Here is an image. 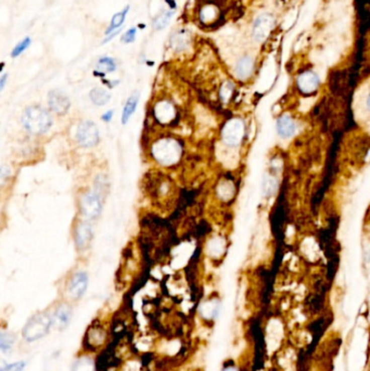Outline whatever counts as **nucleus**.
<instances>
[{"label": "nucleus", "instance_id": "nucleus-1", "mask_svg": "<svg viewBox=\"0 0 370 371\" xmlns=\"http://www.w3.org/2000/svg\"><path fill=\"white\" fill-rule=\"evenodd\" d=\"M151 155L160 165L172 167L183 157V145L172 137H163L152 144Z\"/></svg>", "mask_w": 370, "mask_h": 371}, {"label": "nucleus", "instance_id": "nucleus-2", "mask_svg": "<svg viewBox=\"0 0 370 371\" xmlns=\"http://www.w3.org/2000/svg\"><path fill=\"white\" fill-rule=\"evenodd\" d=\"M24 129L32 135H44L52 127V117L49 112L39 106L26 108L22 114Z\"/></svg>", "mask_w": 370, "mask_h": 371}, {"label": "nucleus", "instance_id": "nucleus-3", "mask_svg": "<svg viewBox=\"0 0 370 371\" xmlns=\"http://www.w3.org/2000/svg\"><path fill=\"white\" fill-rule=\"evenodd\" d=\"M53 324V319L48 315L39 314L31 318L23 329V337L26 341H36L44 338Z\"/></svg>", "mask_w": 370, "mask_h": 371}, {"label": "nucleus", "instance_id": "nucleus-4", "mask_svg": "<svg viewBox=\"0 0 370 371\" xmlns=\"http://www.w3.org/2000/svg\"><path fill=\"white\" fill-rule=\"evenodd\" d=\"M103 207L102 198L96 190L87 191L84 193L80 200L81 213L88 219L97 218L101 214Z\"/></svg>", "mask_w": 370, "mask_h": 371}, {"label": "nucleus", "instance_id": "nucleus-5", "mask_svg": "<svg viewBox=\"0 0 370 371\" xmlns=\"http://www.w3.org/2000/svg\"><path fill=\"white\" fill-rule=\"evenodd\" d=\"M100 139L99 128L93 121H83L76 129V140L83 148H93Z\"/></svg>", "mask_w": 370, "mask_h": 371}, {"label": "nucleus", "instance_id": "nucleus-6", "mask_svg": "<svg viewBox=\"0 0 370 371\" xmlns=\"http://www.w3.org/2000/svg\"><path fill=\"white\" fill-rule=\"evenodd\" d=\"M276 24L275 17L271 13H262L258 16L253 22L252 26V36L257 43H263L266 40L270 33L273 32Z\"/></svg>", "mask_w": 370, "mask_h": 371}, {"label": "nucleus", "instance_id": "nucleus-7", "mask_svg": "<svg viewBox=\"0 0 370 371\" xmlns=\"http://www.w3.org/2000/svg\"><path fill=\"white\" fill-rule=\"evenodd\" d=\"M244 136V124L240 118H232L228 121L221 130L223 141L228 146H237L240 144Z\"/></svg>", "mask_w": 370, "mask_h": 371}, {"label": "nucleus", "instance_id": "nucleus-8", "mask_svg": "<svg viewBox=\"0 0 370 371\" xmlns=\"http://www.w3.org/2000/svg\"><path fill=\"white\" fill-rule=\"evenodd\" d=\"M155 116L157 121L162 125H170L174 123L177 117V111L174 103L170 100H159L155 106Z\"/></svg>", "mask_w": 370, "mask_h": 371}, {"label": "nucleus", "instance_id": "nucleus-9", "mask_svg": "<svg viewBox=\"0 0 370 371\" xmlns=\"http://www.w3.org/2000/svg\"><path fill=\"white\" fill-rule=\"evenodd\" d=\"M48 107L53 113L64 115L71 107V101L65 94L59 92V90H52L48 95Z\"/></svg>", "mask_w": 370, "mask_h": 371}, {"label": "nucleus", "instance_id": "nucleus-10", "mask_svg": "<svg viewBox=\"0 0 370 371\" xmlns=\"http://www.w3.org/2000/svg\"><path fill=\"white\" fill-rule=\"evenodd\" d=\"M88 286V275L85 271H80L71 278L68 283V294L73 299H81Z\"/></svg>", "mask_w": 370, "mask_h": 371}, {"label": "nucleus", "instance_id": "nucleus-11", "mask_svg": "<svg viewBox=\"0 0 370 371\" xmlns=\"http://www.w3.org/2000/svg\"><path fill=\"white\" fill-rule=\"evenodd\" d=\"M297 84L299 89L301 90L302 93L311 95L313 93H315L318 89L320 82L318 75L315 72L306 71L301 75H299Z\"/></svg>", "mask_w": 370, "mask_h": 371}, {"label": "nucleus", "instance_id": "nucleus-12", "mask_svg": "<svg viewBox=\"0 0 370 371\" xmlns=\"http://www.w3.org/2000/svg\"><path fill=\"white\" fill-rule=\"evenodd\" d=\"M93 240V228L87 221H82L79 224L75 230V242L76 247L80 250L86 249L90 241Z\"/></svg>", "mask_w": 370, "mask_h": 371}, {"label": "nucleus", "instance_id": "nucleus-13", "mask_svg": "<svg viewBox=\"0 0 370 371\" xmlns=\"http://www.w3.org/2000/svg\"><path fill=\"white\" fill-rule=\"evenodd\" d=\"M254 69V60L250 55H243L236 63L235 73L240 80L249 79Z\"/></svg>", "mask_w": 370, "mask_h": 371}, {"label": "nucleus", "instance_id": "nucleus-14", "mask_svg": "<svg viewBox=\"0 0 370 371\" xmlns=\"http://www.w3.org/2000/svg\"><path fill=\"white\" fill-rule=\"evenodd\" d=\"M276 129H277L278 135L281 138L288 139L295 134L297 125L290 116L283 115L277 121Z\"/></svg>", "mask_w": 370, "mask_h": 371}, {"label": "nucleus", "instance_id": "nucleus-15", "mask_svg": "<svg viewBox=\"0 0 370 371\" xmlns=\"http://www.w3.org/2000/svg\"><path fill=\"white\" fill-rule=\"evenodd\" d=\"M217 18H218L217 7L211 4L202 7L199 12V19L201 21V23L203 24H211Z\"/></svg>", "mask_w": 370, "mask_h": 371}, {"label": "nucleus", "instance_id": "nucleus-16", "mask_svg": "<svg viewBox=\"0 0 370 371\" xmlns=\"http://www.w3.org/2000/svg\"><path fill=\"white\" fill-rule=\"evenodd\" d=\"M90 100L94 104L98 107L106 106V104L111 100V95L107 89L101 88V87H96L92 89V92L89 94Z\"/></svg>", "mask_w": 370, "mask_h": 371}, {"label": "nucleus", "instance_id": "nucleus-17", "mask_svg": "<svg viewBox=\"0 0 370 371\" xmlns=\"http://www.w3.org/2000/svg\"><path fill=\"white\" fill-rule=\"evenodd\" d=\"M138 102H139V95L138 94L132 95L128 98L126 103H125V106H124L123 114H122V118H121V122H122L123 125L127 124V122L129 121V118L131 117V115L135 113L136 108L138 106Z\"/></svg>", "mask_w": 370, "mask_h": 371}, {"label": "nucleus", "instance_id": "nucleus-18", "mask_svg": "<svg viewBox=\"0 0 370 371\" xmlns=\"http://www.w3.org/2000/svg\"><path fill=\"white\" fill-rule=\"evenodd\" d=\"M189 36H188V33L186 31H178L172 36V40H171V45L173 47V49H175L176 51H183L189 45Z\"/></svg>", "mask_w": 370, "mask_h": 371}, {"label": "nucleus", "instance_id": "nucleus-19", "mask_svg": "<svg viewBox=\"0 0 370 371\" xmlns=\"http://www.w3.org/2000/svg\"><path fill=\"white\" fill-rule=\"evenodd\" d=\"M71 315L72 313L69 307L66 305H62L54 314V317L52 318L53 323L58 324L60 327H65L69 323V320H71Z\"/></svg>", "mask_w": 370, "mask_h": 371}, {"label": "nucleus", "instance_id": "nucleus-20", "mask_svg": "<svg viewBox=\"0 0 370 371\" xmlns=\"http://www.w3.org/2000/svg\"><path fill=\"white\" fill-rule=\"evenodd\" d=\"M128 10H129V7H126V8H125L123 11L118 12V13H116V15L113 16L112 20H111V23L108 27V30L106 32V35H110V34H112L113 32L118 31V29H120V27L123 25L125 19H126Z\"/></svg>", "mask_w": 370, "mask_h": 371}, {"label": "nucleus", "instance_id": "nucleus-21", "mask_svg": "<svg viewBox=\"0 0 370 371\" xmlns=\"http://www.w3.org/2000/svg\"><path fill=\"white\" fill-rule=\"evenodd\" d=\"M96 68H97V71H99L102 74L112 73L116 69V62L113 58L103 57L97 62Z\"/></svg>", "mask_w": 370, "mask_h": 371}, {"label": "nucleus", "instance_id": "nucleus-22", "mask_svg": "<svg viewBox=\"0 0 370 371\" xmlns=\"http://www.w3.org/2000/svg\"><path fill=\"white\" fill-rule=\"evenodd\" d=\"M173 16H174L173 11H165L162 13V15H160L155 21H153V23H152L153 30L155 31L163 30L164 27L169 25Z\"/></svg>", "mask_w": 370, "mask_h": 371}, {"label": "nucleus", "instance_id": "nucleus-23", "mask_svg": "<svg viewBox=\"0 0 370 371\" xmlns=\"http://www.w3.org/2000/svg\"><path fill=\"white\" fill-rule=\"evenodd\" d=\"M262 189H263L264 195H266V197H271V195H274L277 192V189H278L277 179L271 176H266L263 179Z\"/></svg>", "mask_w": 370, "mask_h": 371}, {"label": "nucleus", "instance_id": "nucleus-24", "mask_svg": "<svg viewBox=\"0 0 370 371\" xmlns=\"http://www.w3.org/2000/svg\"><path fill=\"white\" fill-rule=\"evenodd\" d=\"M31 43H32V40L30 37H25L22 41H20V43L15 47V49H13L11 52L12 58H18L19 55L22 54L26 49L31 46Z\"/></svg>", "mask_w": 370, "mask_h": 371}, {"label": "nucleus", "instance_id": "nucleus-25", "mask_svg": "<svg viewBox=\"0 0 370 371\" xmlns=\"http://www.w3.org/2000/svg\"><path fill=\"white\" fill-rule=\"evenodd\" d=\"M234 92V84L230 82H226L223 84V86L220 87L219 90V97L223 101H228L229 98L232 97Z\"/></svg>", "mask_w": 370, "mask_h": 371}, {"label": "nucleus", "instance_id": "nucleus-26", "mask_svg": "<svg viewBox=\"0 0 370 371\" xmlns=\"http://www.w3.org/2000/svg\"><path fill=\"white\" fill-rule=\"evenodd\" d=\"M13 338L11 337L10 334L7 333H2V338H0V347H2V351L4 353L10 352L12 345H13Z\"/></svg>", "mask_w": 370, "mask_h": 371}, {"label": "nucleus", "instance_id": "nucleus-27", "mask_svg": "<svg viewBox=\"0 0 370 371\" xmlns=\"http://www.w3.org/2000/svg\"><path fill=\"white\" fill-rule=\"evenodd\" d=\"M25 367H26L25 361H17L11 363V365L3 366L0 371H23Z\"/></svg>", "mask_w": 370, "mask_h": 371}, {"label": "nucleus", "instance_id": "nucleus-28", "mask_svg": "<svg viewBox=\"0 0 370 371\" xmlns=\"http://www.w3.org/2000/svg\"><path fill=\"white\" fill-rule=\"evenodd\" d=\"M136 33H137L136 27H131V29H129L126 33L123 35L122 40L124 41L125 44L132 43V41H134L135 38H136Z\"/></svg>", "mask_w": 370, "mask_h": 371}, {"label": "nucleus", "instance_id": "nucleus-29", "mask_svg": "<svg viewBox=\"0 0 370 371\" xmlns=\"http://www.w3.org/2000/svg\"><path fill=\"white\" fill-rule=\"evenodd\" d=\"M112 116H113V111H108L107 113H104L101 116V118H102V121H104V122H110L111 120H112Z\"/></svg>", "mask_w": 370, "mask_h": 371}, {"label": "nucleus", "instance_id": "nucleus-30", "mask_svg": "<svg viewBox=\"0 0 370 371\" xmlns=\"http://www.w3.org/2000/svg\"><path fill=\"white\" fill-rule=\"evenodd\" d=\"M7 80H8V75H7V74H4L2 76V79H0V89H2V90H4V88L6 86Z\"/></svg>", "mask_w": 370, "mask_h": 371}, {"label": "nucleus", "instance_id": "nucleus-31", "mask_svg": "<svg viewBox=\"0 0 370 371\" xmlns=\"http://www.w3.org/2000/svg\"><path fill=\"white\" fill-rule=\"evenodd\" d=\"M366 107H367V109L370 111V94L367 96V99H366Z\"/></svg>", "mask_w": 370, "mask_h": 371}, {"label": "nucleus", "instance_id": "nucleus-32", "mask_svg": "<svg viewBox=\"0 0 370 371\" xmlns=\"http://www.w3.org/2000/svg\"><path fill=\"white\" fill-rule=\"evenodd\" d=\"M224 371H236V369L233 367H229V368H226Z\"/></svg>", "mask_w": 370, "mask_h": 371}, {"label": "nucleus", "instance_id": "nucleus-33", "mask_svg": "<svg viewBox=\"0 0 370 371\" xmlns=\"http://www.w3.org/2000/svg\"><path fill=\"white\" fill-rule=\"evenodd\" d=\"M366 257H367V261H368V262H370V251H369V252H368V253H367Z\"/></svg>", "mask_w": 370, "mask_h": 371}]
</instances>
